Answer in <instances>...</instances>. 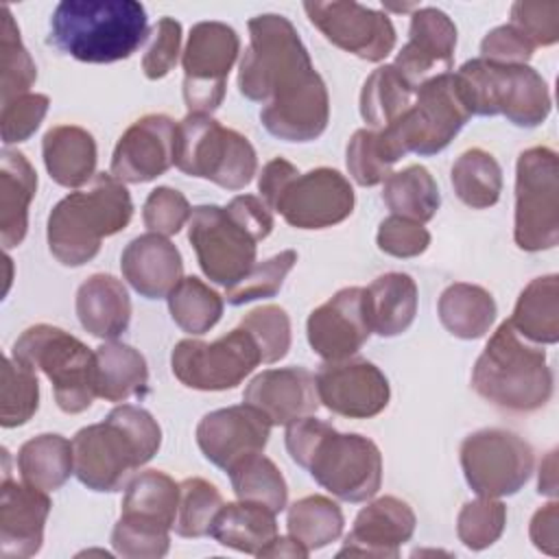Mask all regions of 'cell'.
<instances>
[{
	"instance_id": "6da1fadb",
	"label": "cell",
	"mask_w": 559,
	"mask_h": 559,
	"mask_svg": "<svg viewBox=\"0 0 559 559\" xmlns=\"http://www.w3.org/2000/svg\"><path fill=\"white\" fill-rule=\"evenodd\" d=\"M238 90L262 103L260 122L277 140L312 142L330 122V94L293 22L280 13L249 20Z\"/></svg>"
},
{
	"instance_id": "7a4b0ae2",
	"label": "cell",
	"mask_w": 559,
	"mask_h": 559,
	"mask_svg": "<svg viewBox=\"0 0 559 559\" xmlns=\"http://www.w3.org/2000/svg\"><path fill=\"white\" fill-rule=\"evenodd\" d=\"M284 443L290 459L343 502H367L382 485L380 448L365 435L338 432L308 415L286 426Z\"/></svg>"
},
{
	"instance_id": "3957f363",
	"label": "cell",
	"mask_w": 559,
	"mask_h": 559,
	"mask_svg": "<svg viewBox=\"0 0 559 559\" xmlns=\"http://www.w3.org/2000/svg\"><path fill=\"white\" fill-rule=\"evenodd\" d=\"M159 445L157 419L142 406L118 404L103 421L83 426L72 437L74 476L92 491H120Z\"/></svg>"
},
{
	"instance_id": "277c9868",
	"label": "cell",
	"mask_w": 559,
	"mask_h": 559,
	"mask_svg": "<svg viewBox=\"0 0 559 559\" xmlns=\"http://www.w3.org/2000/svg\"><path fill=\"white\" fill-rule=\"evenodd\" d=\"M148 35L138 0H61L50 17V44L83 63L129 59Z\"/></svg>"
},
{
	"instance_id": "5b68a950",
	"label": "cell",
	"mask_w": 559,
	"mask_h": 559,
	"mask_svg": "<svg viewBox=\"0 0 559 559\" xmlns=\"http://www.w3.org/2000/svg\"><path fill=\"white\" fill-rule=\"evenodd\" d=\"M133 216V201L111 173H96L87 188L66 194L48 214L46 240L63 266H83L100 251L103 238L122 231Z\"/></svg>"
},
{
	"instance_id": "8992f818",
	"label": "cell",
	"mask_w": 559,
	"mask_h": 559,
	"mask_svg": "<svg viewBox=\"0 0 559 559\" xmlns=\"http://www.w3.org/2000/svg\"><path fill=\"white\" fill-rule=\"evenodd\" d=\"M474 391L509 413H533L552 397V369L542 345L520 336L502 321L472 369Z\"/></svg>"
},
{
	"instance_id": "52a82bcc",
	"label": "cell",
	"mask_w": 559,
	"mask_h": 559,
	"mask_svg": "<svg viewBox=\"0 0 559 559\" xmlns=\"http://www.w3.org/2000/svg\"><path fill=\"white\" fill-rule=\"evenodd\" d=\"M454 79L472 116L502 114L511 124L533 129L552 109L544 76L528 63L500 66L476 57L465 61Z\"/></svg>"
},
{
	"instance_id": "ba28073f",
	"label": "cell",
	"mask_w": 559,
	"mask_h": 559,
	"mask_svg": "<svg viewBox=\"0 0 559 559\" xmlns=\"http://www.w3.org/2000/svg\"><path fill=\"white\" fill-rule=\"evenodd\" d=\"M11 356L52 382L55 402L63 413L79 415L92 406L96 397V358L70 332L50 323H35L15 338Z\"/></svg>"
},
{
	"instance_id": "9c48e42d",
	"label": "cell",
	"mask_w": 559,
	"mask_h": 559,
	"mask_svg": "<svg viewBox=\"0 0 559 559\" xmlns=\"http://www.w3.org/2000/svg\"><path fill=\"white\" fill-rule=\"evenodd\" d=\"M175 166L188 177L242 190L258 170V155L242 133L223 127L212 114H188L177 122Z\"/></svg>"
},
{
	"instance_id": "30bf717a",
	"label": "cell",
	"mask_w": 559,
	"mask_h": 559,
	"mask_svg": "<svg viewBox=\"0 0 559 559\" xmlns=\"http://www.w3.org/2000/svg\"><path fill=\"white\" fill-rule=\"evenodd\" d=\"M469 118L472 114L461 96L454 72H445L421 83L406 114L378 131L384 133L397 159L408 153L428 157L441 153Z\"/></svg>"
},
{
	"instance_id": "8fae6325",
	"label": "cell",
	"mask_w": 559,
	"mask_h": 559,
	"mask_svg": "<svg viewBox=\"0 0 559 559\" xmlns=\"http://www.w3.org/2000/svg\"><path fill=\"white\" fill-rule=\"evenodd\" d=\"M513 240L528 253L559 242V162L548 146H531L518 155Z\"/></svg>"
},
{
	"instance_id": "7c38bea8",
	"label": "cell",
	"mask_w": 559,
	"mask_h": 559,
	"mask_svg": "<svg viewBox=\"0 0 559 559\" xmlns=\"http://www.w3.org/2000/svg\"><path fill=\"white\" fill-rule=\"evenodd\" d=\"M459 459L472 491L487 498L518 493L535 467L531 443L504 428H483L467 435L459 448Z\"/></svg>"
},
{
	"instance_id": "4fadbf2b",
	"label": "cell",
	"mask_w": 559,
	"mask_h": 559,
	"mask_svg": "<svg viewBox=\"0 0 559 559\" xmlns=\"http://www.w3.org/2000/svg\"><path fill=\"white\" fill-rule=\"evenodd\" d=\"M262 362L251 334L236 325L231 332L207 343L183 338L173 347V376L194 391H227L238 386Z\"/></svg>"
},
{
	"instance_id": "5bb4252c",
	"label": "cell",
	"mask_w": 559,
	"mask_h": 559,
	"mask_svg": "<svg viewBox=\"0 0 559 559\" xmlns=\"http://www.w3.org/2000/svg\"><path fill=\"white\" fill-rule=\"evenodd\" d=\"M188 240L197 253L203 275L225 288H231L251 271L260 242L223 205L192 207Z\"/></svg>"
},
{
	"instance_id": "9a60e30c",
	"label": "cell",
	"mask_w": 559,
	"mask_h": 559,
	"mask_svg": "<svg viewBox=\"0 0 559 559\" xmlns=\"http://www.w3.org/2000/svg\"><path fill=\"white\" fill-rule=\"evenodd\" d=\"M240 52L238 33L225 22H199L181 52L188 114H212L225 98L227 76Z\"/></svg>"
},
{
	"instance_id": "2e32d148",
	"label": "cell",
	"mask_w": 559,
	"mask_h": 559,
	"mask_svg": "<svg viewBox=\"0 0 559 559\" xmlns=\"http://www.w3.org/2000/svg\"><path fill=\"white\" fill-rule=\"evenodd\" d=\"M304 11L328 41L358 59L378 63L395 48V26L384 11L352 0L304 2Z\"/></svg>"
},
{
	"instance_id": "e0dca14e",
	"label": "cell",
	"mask_w": 559,
	"mask_h": 559,
	"mask_svg": "<svg viewBox=\"0 0 559 559\" xmlns=\"http://www.w3.org/2000/svg\"><path fill=\"white\" fill-rule=\"evenodd\" d=\"M354 188L336 168H312L299 173L277 199V212L290 227L325 229L343 223L354 212Z\"/></svg>"
},
{
	"instance_id": "ac0fdd59",
	"label": "cell",
	"mask_w": 559,
	"mask_h": 559,
	"mask_svg": "<svg viewBox=\"0 0 559 559\" xmlns=\"http://www.w3.org/2000/svg\"><path fill=\"white\" fill-rule=\"evenodd\" d=\"M319 402L334 415L369 419L380 415L391 400V386L380 367L365 358L323 360L317 376Z\"/></svg>"
},
{
	"instance_id": "d6986e66",
	"label": "cell",
	"mask_w": 559,
	"mask_h": 559,
	"mask_svg": "<svg viewBox=\"0 0 559 559\" xmlns=\"http://www.w3.org/2000/svg\"><path fill=\"white\" fill-rule=\"evenodd\" d=\"M269 437V419L249 404L210 411L197 424L199 450L212 465L225 472L236 463L264 452Z\"/></svg>"
},
{
	"instance_id": "ffe728a7",
	"label": "cell",
	"mask_w": 559,
	"mask_h": 559,
	"mask_svg": "<svg viewBox=\"0 0 559 559\" xmlns=\"http://www.w3.org/2000/svg\"><path fill=\"white\" fill-rule=\"evenodd\" d=\"M371 334L362 286H345L317 306L306 321L312 352L323 360H343L358 354Z\"/></svg>"
},
{
	"instance_id": "44dd1931",
	"label": "cell",
	"mask_w": 559,
	"mask_h": 559,
	"mask_svg": "<svg viewBox=\"0 0 559 559\" xmlns=\"http://www.w3.org/2000/svg\"><path fill=\"white\" fill-rule=\"evenodd\" d=\"M177 122L166 114H146L118 138L109 173L122 183H146L175 166Z\"/></svg>"
},
{
	"instance_id": "7402d4cb",
	"label": "cell",
	"mask_w": 559,
	"mask_h": 559,
	"mask_svg": "<svg viewBox=\"0 0 559 559\" xmlns=\"http://www.w3.org/2000/svg\"><path fill=\"white\" fill-rule=\"evenodd\" d=\"M456 26L437 7H417L411 13L408 41L395 55V70L417 90L428 79L445 74L454 66Z\"/></svg>"
},
{
	"instance_id": "603a6c76",
	"label": "cell",
	"mask_w": 559,
	"mask_h": 559,
	"mask_svg": "<svg viewBox=\"0 0 559 559\" xmlns=\"http://www.w3.org/2000/svg\"><path fill=\"white\" fill-rule=\"evenodd\" d=\"M417 526L413 507L397 496H380L362 507L336 557L395 559Z\"/></svg>"
},
{
	"instance_id": "cb8c5ba5",
	"label": "cell",
	"mask_w": 559,
	"mask_h": 559,
	"mask_svg": "<svg viewBox=\"0 0 559 559\" xmlns=\"http://www.w3.org/2000/svg\"><path fill=\"white\" fill-rule=\"evenodd\" d=\"M0 489V557L26 559L37 555L52 509L48 491L31 487L24 480H11L7 465Z\"/></svg>"
},
{
	"instance_id": "d4e9b609",
	"label": "cell",
	"mask_w": 559,
	"mask_h": 559,
	"mask_svg": "<svg viewBox=\"0 0 559 559\" xmlns=\"http://www.w3.org/2000/svg\"><path fill=\"white\" fill-rule=\"evenodd\" d=\"M245 404L258 408L271 426H288L321 406L314 373L306 367L264 369L245 386Z\"/></svg>"
},
{
	"instance_id": "484cf974",
	"label": "cell",
	"mask_w": 559,
	"mask_h": 559,
	"mask_svg": "<svg viewBox=\"0 0 559 559\" xmlns=\"http://www.w3.org/2000/svg\"><path fill=\"white\" fill-rule=\"evenodd\" d=\"M120 271L138 295L164 299L183 277V260L168 236L146 231L122 249Z\"/></svg>"
},
{
	"instance_id": "4316f807",
	"label": "cell",
	"mask_w": 559,
	"mask_h": 559,
	"mask_svg": "<svg viewBox=\"0 0 559 559\" xmlns=\"http://www.w3.org/2000/svg\"><path fill=\"white\" fill-rule=\"evenodd\" d=\"M74 308L83 330L103 341H116L131 323L129 290L109 273L90 275L76 290Z\"/></svg>"
},
{
	"instance_id": "83f0119b",
	"label": "cell",
	"mask_w": 559,
	"mask_h": 559,
	"mask_svg": "<svg viewBox=\"0 0 559 559\" xmlns=\"http://www.w3.org/2000/svg\"><path fill=\"white\" fill-rule=\"evenodd\" d=\"M41 157L50 179L81 188L96 175V140L79 124H55L41 138Z\"/></svg>"
},
{
	"instance_id": "f1b7e54d",
	"label": "cell",
	"mask_w": 559,
	"mask_h": 559,
	"mask_svg": "<svg viewBox=\"0 0 559 559\" xmlns=\"http://www.w3.org/2000/svg\"><path fill=\"white\" fill-rule=\"evenodd\" d=\"M37 192V173L24 153L4 148L0 155V245H22L28 231V205Z\"/></svg>"
},
{
	"instance_id": "f546056e",
	"label": "cell",
	"mask_w": 559,
	"mask_h": 559,
	"mask_svg": "<svg viewBox=\"0 0 559 559\" xmlns=\"http://www.w3.org/2000/svg\"><path fill=\"white\" fill-rule=\"evenodd\" d=\"M417 284L408 273L391 271L378 275L365 288L371 332L382 338L404 334L417 314Z\"/></svg>"
},
{
	"instance_id": "4dcf8cb0",
	"label": "cell",
	"mask_w": 559,
	"mask_h": 559,
	"mask_svg": "<svg viewBox=\"0 0 559 559\" xmlns=\"http://www.w3.org/2000/svg\"><path fill=\"white\" fill-rule=\"evenodd\" d=\"M96 358V395L105 402L122 404L144 395L148 389L146 358L131 345L105 341L94 349Z\"/></svg>"
},
{
	"instance_id": "1f68e13d",
	"label": "cell",
	"mask_w": 559,
	"mask_h": 559,
	"mask_svg": "<svg viewBox=\"0 0 559 559\" xmlns=\"http://www.w3.org/2000/svg\"><path fill=\"white\" fill-rule=\"evenodd\" d=\"M437 312L441 325L452 336L474 341L483 338L491 330L498 308L493 295L487 288L478 284L454 282L439 295Z\"/></svg>"
},
{
	"instance_id": "d6a6232c",
	"label": "cell",
	"mask_w": 559,
	"mask_h": 559,
	"mask_svg": "<svg viewBox=\"0 0 559 559\" xmlns=\"http://www.w3.org/2000/svg\"><path fill=\"white\" fill-rule=\"evenodd\" d=\"M275 515V511L258 502H225L212 524L210 535L225 548L258 557L260 550L277 535Z\"/></svg>"
},
{
	"instance_id": "836d02e7",
	"label": "cell",
	"mask_w": 559,
	"mask_h": 559,
	"mask_svg": "<svg viewBox=\"0 0 559 559\" xmlns=\"http://www.w3.org/2000/svg\"><path fill=\"white\" fill-rule=\"evenodd\" d=\"M513 330L531 343L552 345L559 341V277L548 273L531 280L520 293L509 319Z\"/></svg>"
},
{
	"instance_id": "e575fe53",
	"label": "cell",
	"mask_w": 559,
	"mask_h": 559,
	"mask_svg": "<svg viewBox=\"0 0 559 559\" xmlns=\"http://www.w3.org/2000/svg\"><path fill=\"white\" fill-rule=\"evenodd\" d=\"M22 480L41 491H57L74 474L72 441L57 432H41L17 450Z\"/></svg>"
},
{
	"instance_id": "d590c367",
	"label": "cell",
	"mask_w": 559,
	"mask_h": 559,
	"mask_svg": "<svg viewBox=\"0 0 559 559\" xmlns=\"http://www.w3.org/2000/svg\"><path fill=\"white\" fill-rule=\"evenodd\" d=\"M382 201L391 214L424 225L435 218L441 194L430 170L421 164H411L382 181Z\"/></svg>"
},
{
	"instance_id": "8d00e7d4",
	"label": "cell",
	"mask_w": 559,
	"mask_h": 559,
	"mask_svg": "<svg viewBox=\"0 0 559 559\" xmlns=\"http://www.w3.org/2000/svg\"><path fill=\"white\" fill-rule=\"evenodd\" d=\"M415 100V87L393 63L376 68L360 90V116L369 129H386L400 120Z\"/></svg>"
},
{
	"instance_id": "74e56055",
	"label": "cell",
	"mask_w": 559,
	"mask_h": 559,
	"mask_svg": "<svg viewBox=\"0 0 559 559\" xmlns=\"http://www.w3.org/2000/svg\"><path fill=\"white\" fill-rule=\"evenodd\" d=\"M454 194L472 210H487L498 203L502 192V168L485 148L463 151L450 170Z\"/></svg>"
},
{
	"instance_id": "f35d334b",
	"label": "cell",
	"mask_w": 559,
	"mask_h": 559,
	"mask_svg": "<svg viewBox=\"0 0 559 559\" xmlns=\"http://www.w3.org/2000/svg\"><path fill=\"white\" fill-rule=\"evenodd\" d=\"M345 518L341 507L328 496H304L288 507L286 528L308 552L325 548L343 533Z\"/></svg>"
},
{
	"instance_id": "ab89813d",
	"label": "cell",
	"mask_w": 559,
	"mask_h": 559,
	"mask_svg": "<svg viewBox=\"0 0 559 559\" xmlns=\"http://www.w3.org/2000/svg\"><path fill=\"white\" fill-rule=\"evenodd\" d=\"M166 299L173 321L192 336L210 332L223 317V297L194 275L181 277Z\"/></svg>"
},
{
	"instance_id": "60d3db41",
	"label": "cell",
	"mask_w": 559,
	"mask_h": 559,
	"mask_svg": "<svg viewBox=\"0 0 559 559\" xmlns=\"http://www.w3.org/2000/svg\"><path fill=\"white\" fill-rule=\"evenodd\" d=\"M227 474L238 500L264 504L275 513L286 509V502H288L286 478L280 472V467L262 452L236 463Z\"/></svg>"
},
{
	"instance_id": "b9f144b4",
	"label": "cell",
	"mask_w": 559,
	"mask_h": 559,
	"mask_svg": "<svg viewBox=\"0 0 559 559\" xmlns=\"http://www.w3.org/2000/svg\"><path fill=\"white\" fill-rule=\"evenodd\" d=\"M179 507V483L162 469H144L124 487L120 513L159 520L173 528Z\"/></svg>"
},
{
	"instance_id": "7bdbcfd3",
	"label": "cell",
	"mask_w": 559,
	"mask_h": 559,
	"mask_svg": "<svg viewBox=\"0 0 559 559\" xmlns=\"http://www.w3.org/2000/svg\"><path fill=\"white\" fill-rule=\"evenodd\" d=\"M0 103H9L22 94H28L37 81V66L22 44L20 28L9 7L0 9Z\"/></svg>"
},
{
	"instance_id": "ee69618b",
	"label": "cell",
	"mask_w": 559,
	"mask_h": 559,
	"mask_svg": "<svg viewBox=\"0 0 559 559\" xmlns=\"http://www.w3.org/2000/svg\"><path fill=\"white\" fill-rule=\"evenodd\" d=\"M225 504L218 487L201 476H192L179 483V507L173 531L179 537L197 539L212 531V524Z\"/></svg>"
},
{
	"instance_id": "f6af8a7d",
	"label": "cell",
	"mask_w": 559,
	"mask_h": 559,
	"mask_svg": "<svg viewBox=\"0 0 559 559\" xmlns=\"http://www.w3.org/2000/svg\"><path fill=\"white\" fill-rule=\"evenodd\" d=\"M395 162L400 159L391 151L384 133L378 129H369V127L358 129L347 142V148H345L347 173L362 188L382 183L391 175V168Z\"/></svg>"
},
{
	"instance_id": "bcb514c9",
	"label": "cell",
	"mask_w": 559,
	"mask_h": 559,
	"mask_svg": "<svg viewBox=\"0 0 559 559\" xmlns=\"http://www.w3.org/2000/svg\"><path fill=\"white\" fill-rule=\"evenodd\" d=\"M0 424L2 428L24 426L39 408V380L37 371L4 356L2 360V395H0Z\"/></svg>"
},
{
	"instance_id": "7dc6e473",
	"label": "cell",
	"mask_w": 559,
	"mask_h": 559,
	"mask_svg": "<svg viewBox=\"0 0 559 559\" xmlns=\"http://www.w3.org/2000/svg\"><path fill=\"white\" fill-rule=\"evenodd\" d=\"M170 526L133 513H120L111 531L114 552L127 559H159L170 548Z\"/></svg>"
},
{
	"instance_id": "c3c4849f",
	"label": "cell",
	"mask_w": 559,
	"mask_h": 559,
	"mask_svg": "<svg viewBox=\"0 0 559 559\" xmlns=\"http://www.w3.org/2000/svg\"><path fill=\"white\" fill-rule=\"evenodd\" d=\"M507 526V507L500 498L478 496L461 507L456 535L469 550H485L500 539Z\"/></svg>"
},
{
	"instance_id": "681fc988",
	"label": "cell",
	"mask_w": 559,
	"mask_h": 559,
	"mask_svg": "<svg viewBox=\"0 0 559 559\" xmlns=\"http://www.w3.org/2000/svg\"><path fill=\"white\" fill-rule=\"evenodd\" d=\"M297 262V251L284 249L264 262H255L251 271L231 288H225V299L231 306H242L255 299L275 297Z\"/></svg>"
},
{
	"instance_id": "f907efd6",
	"label": "cell",
	"mask_w": 559,
	"mask_h": 559,
	"mask_svg": "<svg viewBox=\"0 0 559 559\" xmlns=\"http://www.w3.org/2000/svg\"><path fill=\"white\" fill-rule=\"evenodd\" d=\"M260 349L264 365L282 360L290 349V317L282 306L266 304L247 312L240 323Z\"/></svg>"
},
{
	"instance_id": "816d5d0a",
	"label": "cell",
	"mask_w": 559,
	"mask_h": 559,
	"mask_svg": "<svg viewBox=\"0 0 559 559\" xmlns=\"http://www.w3.org/2000/svg\"><path fill=\"white\" fill-rule=\"evenodd\" d=\"M190 216H192V207L188 199L170 186L153 188L142 207L144 227L162 236L179 234L181 227L190 221Z\"/></svg>"
},
{
	"instance_id": "f5cc1de1",
	"label": "cell",
	"mask_w": 559,
	"mask_h": 559,
	"mask_svg": "<svg viewBox=\"0 0 559 559\" xmlns=\"http://www.w3.org/2000/svg\"><path fill=\"white\" fill-rule=\"evenodd\" d=\"M50 107V98L46 94H22L2 105L0 111V127H2V142L20 144L26 142L41 124Z\"/></svg>"
},
{
	"instance_id": "db71d44e",
	"label": "cell",
	"mask_w": 559,
	"mask_h": 559,
	"mask_svg": "<svg viewBox=\"0 0 559 559\" xmlns=\"http://www.w3.org/2000/svg\"><path fill=\"white\" fill-rule=\"evenodd\" d=\"M535 48L552 46L559 39V2L518 0L511 4V22Z\"/></svg>"
},
{
	"instance_id": "11a10c76",
	"label": "cell",
	"mask_w": 559,
	"mask_h": 559,
	"mask_svg": "<svg viewBox=\"0 0 559 559\" xmlns=\"http://www.w3.org/2000/svg\"><path fill=\"white\" fill-rule=\"evenodd\" d=\"M376 242L378 249L386 255L417 258L428 249L430 231L417 221L391 214L384 221H380Z\"/></svg>"
},
{
	"instance_id": "9f6ffc18",
	"label": "cell",
	"mask_w": 559,
	"mask_h": 559,
	"mask_svg": "<svg viewBox=\"0 0 559 559\" xmlns=\"http://www.w3.org/2000/svg\"><path fill=\"white\" fill-rule=\"evenodd\" d=\"M181 52V24L175 17H159L153 26L151 41L142 57L144 76L151 81L164 79L179 61Z\"/></svg>"
},
{
	"instance_id": "6f0895ef",
	"label": "cell",
	"mask_w": 559,
	"mask_h": 559,
	"mask_svg": "<svg viewBox=\"0 0 559 559\" xmlns=\"http://www.w3.org/2000/svg\"><path fill=\"white\" fill-rule=\"evenodd\" d=\"M535 52V46L511 24L491 28L480 41V59L500 66H526Z\"/></svg>"
},
{
	"instance_id": "680465c9",
	"label": "cell",
	"mask_w": 559,
	"mask_h": 559,
	"mask_svg": "<svg viewBox=\"0 0 559 559\" xmlns=\"http://www.w3.org/2000/svg\"><path fill=\"white\" fill-rule=\"evenodd\" d=\"M258 240L269 238L273 231V214L269 205L262 201V197L255 194H236L225 205Z\"/></svg>"
},
{
	"instance_id": "91938a15",
	"label": "cell",
	"mask_w": 559,
	"mask_h": 559,
	"mask_svg": "<svg viewBox=\"0 0 559 559\" xmlns=\"http://www.w3.org/2000/svg\"><path fill=\"white\" fill-rule=\"evenodd\" d=\"M531 542L537 550L557 557L559 555V504L550 500L542 509H537L528 524Z\"/></svg>"
},
{
	"instance_id": "94428289",
	"label": "cell",
	"mask_w": 559,
	"mask_h": 559,
	"mask_svg": "<svg viewBox=\"0 0 559 559\" xmlns=\"http://www.w3.org/2000/svg\"><path fill=\"white\" fill-rule=\"evenodd\" d=\"M299 175L297 166L284 157H273L271 162L264 164L260 177H258V192L262 197V201L269 205V210L273 212L277 199L282 197L284 188Z\"/></svg>"
},
{
	"instance_id": "6125c7cd",
	"label": "cell",
	"mask_w": 559,
	"mask_h": 559,
	"mask_svg": "<svg viewBox=\"0 0 559 559\" xmlns=\"http://www.w3.org/2000/svg\"><path fill=\"white\" fill-rule=\"evenodd\" d=\"M310 552L290 535H275L258 557H293V559H306Z\"/></svg>"
},
{
	"instance_id": "be15d7a7",
	"label": "cell",
	"mask_w": 559,
	"mask_h": 559,
	"mask_svg": "<svg viewBox=\"0 0 559 559\" xmlns=\"http://www.w3.org/2000/svg\"><path fill=\"white\" fill-rule=\"evenodd\" d=\"M537 491L544 496H555L557 493V452H548L546 459L539 465V480H537Z\"/></svg>"
}]
</instances>
